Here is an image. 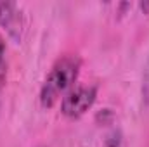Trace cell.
Masks as SVG:
<instances>
[{
  "instance_id": "3",
  "label": "cell",
  "mask_w": 149,
  "mask_h": 147,
  "mask_svg": "<svg viewBox=\"0 0 149 147\" xmlns=\"http://www.w3.org/2000/svg\"><path fill=\"white\" fill-rule=\"evenodd\" d=\"M0 26L5 30L9 38L21 43L24 35V16L14 2H0Z\"/></svg>"
},
{
  "instance_id": "2",
  "label": "cell",
  "mask_w": 149,
  "mask_h": 147,
  "mask_svg": "<svg viewBox=\"0 0 149 147\" xmlns=\"http://www.w3.org/2000/svg\"><path fill=\"white\" fill-rule=\"evenodd\" d=\"M95 99H97V87L95 85L73 87L61 99V112L70 119H78L94 106Z\"/></svg>"
},
{
  "instance_id": "6",
  "label": "cell",
  "mask_w": 149,
  "mask_h": 147,
  "mask_svg": "<svg viewBox=\"0 0 149 147\" xmlns=\"http://www.w3.org/2000/svg\"><path fill=\"white\" fill-rule=\"evenodd\" d=\"M40 147H45V146H40Z\"/></svg>"
},
{
  "instance_id": "5",
  "label": "cell",
  "mask_w": 149,
  "mask_h": 147,
  "mask_svg": "<svg viewBox=\"0 0 149 147\" xmlns=\"http://www.w3.org/2000/svg\"><path fill=\"white\" fill-rule=\"evenodd\" d=\"M141 9L144 10V14H149V2H141Z\"/></svg>"
},
{
  "instance_id": "1",
  "label": "cell",
  "mask_w": 149,
  "mask_h": 147,
  "mask_svg": "<svg viewBox=\"0 0 149 147\" xmlns=\"http://www.w3.org/2000/svg\"><path fill=\"white\" fill-rule=\"evenodd\" d=\"M81 68V59L78 55H64L61 57L43 80L40 88V104L43 107H52L61 97H64L74 87Z\"/></svg>"
},
{
  "instance_id": "4",
  "label": "cell",
  "mask_w": 149,
  "mask_h": 147,
  "mask_svg": "<svg viewBox=\"0 0 149 147\" xmlns=\"http://www.w3.org/2000/svg\"><path fill=\"white\" fill-rule=\"evenodd\" d=\"M7 45H5V38L0 33V99H2V90L5 87V76H7Z\"/></svg>"
}]
</instances>
